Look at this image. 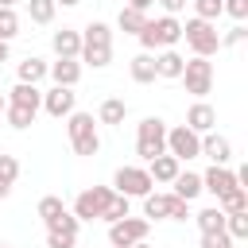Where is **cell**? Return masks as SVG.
Listing matches in <instances>:
<instances>
[{
	"mask_svg": "<svg viewBox=\"0 0 248 248\" xmlns=\"http://www.w3.org/2000/svg\"><path fill=\"white\" fill-rule=\"evenodd\" d=\"M16 4H19V0H0V8H16Z\"/></svg>",
	"mask_w": 248,
	"mask_h": 248,
	"instance_id": "obj_45",
	"label": "cell"
},
{
	"mask_svg": "<svg viewBox=\"0 0 248 248\" xmlns=\"http://www.w3.org/2000/svg\"><path fill=\"white\" fill-rule=\"evenodd\" d=\"M8 54H12V50H8V43L0 39V62H8Z\"/></svg>",
	"mask_w": 248,
	"mask_h": 248,
	"instance_id": "obj_42",
	"label": "cell"
},
{
	"mask_svg": "<svg viewBox=\"0 0 248 248\" xmlns=\"http://www.w3.org/2000/svg\"><path fill=\"white\" fill-rule=\"evenodd\" d=\"M147 19H151L147 12H136V8H120V16H116V27H120L124 35H140Z\"/></svg>",
	"mask_w": 248,
	"mask_h": 248,
	"instance_id": "obj_27",
	"label": "cell"
},
{
	"mask_svg": "<svg viewBox=\"0 0 248 248\" xmlns=\"http://www.w3.org/2000/svg\"><path fill=\"white\" fill-rule=\"evenodd\" d=\"M167 155H174L178 163H190V159H198V155H202V136H198V132H190L186 124H178V128H167Z\"/></svg>",
	"mask_w": 248,
	"mask_h": 248,
	"instance_id": "obj_10",
	"label": "cell"
},
{
	"mask_svg": "<svg viewBox=\"0 0 248 248\" xmlns=\"http://www.w3.org/2000/svg\"><path fill=\"white\" fill-rule=\"evenodd\" d=\"M8 194H12V186H4V182H0V202H4Z\"/></svg>",
	"mask_w": 248,
	"mask_h": 248,
	"instance_id": "obj_44",
	"label": "cell"
},
{
	"mask_svg": "<svg viewBox=\"0 0 248 248\" xmlns=\"http://www.w3.org/2000/svg\"><path fill=\"white\" fill-rule=\"evenodd\" d=\"M202 155H209L213 167H229V159H232V143H229L221 132H205V136H202Z\"/></svg>",
	"mask_w": 248,
	"mask_h": 248,
	"instance_id": "obj_17",
	"label": "cell"
},
{
	"mask_svg": "<svg viewBox=\"0 0 248 248\" xmlns=\"http://www.w3.org/2000/svg\"><path fill=\"white\" fill-rule=\"evenodd\" d=\"M151 4H155V0H128V4H124V8H136V12H147V8H151Z\"/></svg>",
	"mask_w": 248,
	"mask_h": 248,
	"instance_id": "obj_41",
	"label": "cell"
},
{
	"mask_svg": "<svg viewBox=\"0 0 248 248\" xmlns=\"http://www.w3.org/2000/svg\"><path fill=\"white\" fill-rule=\"evenodd\" d=\"M225 232L232 240H244L248 236V213H225Z\"/></svg>",
	"mask_w": 248,
	"mask_h": 248,
	"instance_id": "obj_33",
	"label": "cell"
},
{
	"mask_svg": "<svg viewBox=\"0 0 248 248\" xmlns=\"http://www.w3.org/2000/svg\"><path fill=\"white\" fill-rule=\"evenodd\" d=\"M182 66H186V58L178 54V50H155V78H182Z\"/></svg>",
	"mask_w": 248,
	"mask_h": 248,
	"instance_id": "obj_21",
	"label": "cell"
},
{
	"mask_svg": "<svg viewBox=\"0 0 248 248\" xmlns=\"http://www.w3.org/2000/svg\"><path fill=\"white\" fill-rule=\"evenodd\" d=\"M46 74L54 78V85L74 89V85L81 81V62H78V58H58V62H46Z\"/></svg>",
	"mask_w": 248,
	"mask_h": 248,
	"instance_id": "obj_15",
	"label": "cell"
},
{
	"mask_svg": "<svg viewBox=\"0 0 248 248\" xmlns=\"http://www.w3.org/2000/svg\"><path fill=\"white\" fill-rule=\"evenodd\" d=\"M112 190L116 194H124V198H147L151 190H155V182H151V174H147V167H116V174H112Z\"/></svg>",
	"mask_w": 248,
	"mask_h": 248,
	"instance_id": "obj_6",
	"label": "cell"
},
{
	"mask_svg": "<svg viewBox=\"0 0 248 248\" xmlns=\"http://www.w3.org/2000/svg\"><path fill=\"white\" fill-rule=\"evenodd\" d=\"M182 39L186 46L194 50V58H213L221 50V35H217V23H205V19H186L182 23Z\"/></svg>",
	"mask_w": 248,
	"mask_h": 248,
	"instance_id": "obj_4",
	"label": "cell"
},
{
	"mask_svg": "<svg viewBox=\"0 0 248 248\" xmlns=\"http://www.w3.org/2000/svg\"><path fill=\"white\" fill-rule=\"evenodd\" d=\"M16 178H19V159L16 155H0V182L16 186Z\"/></svg>",
	"mask_w": 248,
	"mask_h": 248,
	"instance_id": "obj_36",
	"label": "cell"
},
{
	"mask_svg": "<svg viewBox=\"0 0 248 248\" xmlns=\"http://www.w3.org/2000/svg\"><path fill=\"white\" fill-rule=\"evenodd\" d=\"M182 81H186V93H194L202 101L205 93H213V62L209 58H190L182 66Z\"/></svg>",
	"mask_w": 248,
	"mask_h": 248,
	"instance_id": "obj_11",
	"label": "cell"
},
{
	"mask_svg": "<svg viewBox=\"0 0 248 248\" xmlns=\"http://www.w3.org/2000/svg\"><path fill=\"white\" fill-rule=\"evenodd\" d=\"M74 108H78V93H74V89H62V85H54V89H46V93H43V112H46V116H54V120H66Z\"/></svg>",
	"mask_w": 248,
	"mask_h": 248,
	"instance_id": "obj_13",
	"label": "cell"
},
{
	"mask_svg": "<svg viewBox=\"0 0 248 248\" xmlns=\"http://www.w3.org/2000/svg\"><path fill=\"white\" fill-rule=\"evenodd\" d=\"M35 108H23V105H4V124L8 128H16V132H23V128H31L35 124Z\"/></svg>",
	"mask_w": 248,
	"mask_h": 248,
	"instance_id": "obj_26",
	"label": "cell"
},
{
	"mask_svg": "<svg viewBox=\"0 0 248 248\" xmlns=\"http://www.w3.org/2000/svg\"><path fill=\"white\" fill-rule=\"evenodd\" d=\"M186 128H190V132H198V136L213 132V128H217V112H213V105L194 101V105L186 108Z\"/></svg>",
	"mask_w": 248,
	"mask_h": 248,
	"instance_id": "obj_16",
	"label": "cell"
},
{
	"mask_svg": "<svg viewBox=\"0 0 248 248\" xmlns=\"http://www.w3.org/2000/svg\"><path fill=\"white\" fill-rule=\"evenodd\" d=\"M50 46H54L58 58H78V54H81V31H74V27L54 31V35H50Z\"/></svg>",
	"mask_w": 248,
	"mask_h": 248,
	"instance_id": "obj_19",
	"label": "cell"
},
{
	"mask_svg": "<svg viewBox=\"0 0 248 248\" xmlns=\"http://www.w3.org/2000/svg\"><path fill=\"white\" fill-rule=\"evenodd\" d=\"M66 136H70V147L74 155H97L101 151V136H97V120L93 112H70L66 116Z\"/></svg>",
	"mask_w": 248,
	"mask_h": 248,
	"instance_id": "obj_3",
	"label": "cell"
},
{
	"mask_svg": "<svg viewBox=\"0 0 248 248\" xmlns=\"http://www.w3.org/2000/svg\"><path fill=\"white\" fill-rule=\"evenodd\" d=\"M244 35H248V27H244V23H232V27L221 35V46H240V43H244Z\"/></svg>",
	"mask_w": 248,
	"mask_h": 248,
	"instance_id": "obj_39",
	"label": "cell"
},
{
	"mask_svg": "<svg viewBox=\"0 0 248 248\" xmlns=\"http://www.w3.org/2000/svg\"><path fill=\"white\" fill-rule=\"evenodd\" d=\"M128 202H132V198H124V194H116V190H112V202H108V209H105V217H101V221H108V225H112V221L132 217V205H128Z\"/></svg>",
	"mask_w": 248,
	"mask_h": 248,
	"instance_id": "obj_32",
	"label": "cell"
},
{
	"mask_svg": "<svg viewBox=\"0 0 248 248\" xmlns=\"http://www.w3.org/2000/svg\"><path fill=\"white\" fill-rule=\"evenodd\" d=\"M124 116H128V105L120 97H105L97 108V124H124Z\"/></svg>",
	"mask_w": 248,
	"mask_h": 248,
	"instance_id": "obj_24",
	"label": "cell"
},
{
	"mask_svg": "<svg viewBox=\"0 0 248 248\" xmlns=\"http://www.w3.org/2000/svg\"><path fill=\"white\" fill-rule=\"evenodd\" d=\"M190 4H194V16H198V19L217 23V16H221V0H190Z\"/></svg>",
	"mask_w": 248,
	"mask_h": 248,
	"instance_id": "obj_35",
	"label": "cell"
},
{
	"mask_svg": "<svg viewBox=\"0 0 248 248\" xmlns=\"http://www.w3.org/2000/svg\"><path fill=\"white\" fill-rule=\"evenodd\" d=\"M194 221H198V229H202V232H221V229H225V213H221L217 205H209V209L194 213Z\"/></svg>",
	"mask_w": 248,
	"mask_h": 248,
	"instance_id": "obj_30",
	"label": "cell"
},
{
	"mask_svg": "<svg viewBox=\"0 0 248 248\" xmlns=\"http://www.w3.org/2000/svg\"><path fill=\"white\" fill-rule=\"evenodd\" d=\"M217 209H221V213H248V190H240V186L229 190V194L217 202Z\"/></svg>",
	"mask_w": 248,
	"mask_h": 248,
	"instance_id": "obj_29",
	"label": "cell"
},
{
	"mask_svg": "<svg viewBox=\"0 0 248 248\" xmlns=\"http://www.w3.org/2000/svg\"><path fill=\"white\" fill-rule=\"evenodd\" d=\"M143 217L147 221H159V217H170V221H186L190 217V202L174 198V194H147L143 198Z\"/></svg>",
	"mask_w": 248,
	"mask_h": 248,
	"instance_id": "obj_8",
	"label": "cell"
},
{
	"mask_svg": "<svg viewBox=\"0 0 248 248\" xmlns=\"http://www.w3.org/2000/svg\"><path fill=\"white\" fill-rule=\"evenodd\" d=\"M128 74H132V81H136V85H151V81H155V54L140 50V54L128 62Z\"/></svg>",
	"mask_w": 248,
	"mask_h": 248,
	"instance_id": "obj_22",
	"label": "cell"
},
{
	"mask_svg": "<svg viewBox=\"0 0 248 248\" xmlns=\"http://www.w3.org/2000/svg\"><path fill=\"white\" fill-rule=\"evenodd\" d=\"M170 186H174V190H170L174 198H182V202H194V198L202 194V174H194V170H178V178H174Z\"/></svg>",
	"mask_w": 248,
	"mask_h": 248,
	"instance_id": "obj_23",
	"label": "cell"
},
{
	"mask_svg": "<svg viewBox=\"0 0 248 248\" xmlns=\"http://www.w3.org/2000/svg\"><path fill=\"white\" fill-rule=\"evenodd\" d=\"M108 202H112V186H89L74 198V217L78 221H101Z\"/></svg>",
	"mask_w": 248,
	"mask_h": 248,
	"instance_id": "obj_7",
	"label": "cell"
},
{
	"mask_svg": "<svg viewBox=\"0 0 248 248\" xmlns=\"http://www.w3.org/2000/svg\"><path fill=\"white\" fill-rule=\"evenodd\" d=\"M54 12H58L54 0H27V16H31V23H39V27L54 23Z\"/></svg>",
	"mask_w": 248,
	"mask_h": 248,
	"instance_id": "obj_28",
	"label": "cell"
},
{
	"mask_svg": "<svg viewBox=\"0 0 248 248\" xmlns=\"http://www.w3.org/2000/svg\"><path fill=\"white\" fill-rule=\"evenodd\" d=\"M221 16H232L236 23L248 19V0H221Z\"/></svg>",
	"mask_w": 248,
	"mask_h": 248,
	"instance_id": "obj_37",
	"label": "cell"
},
{
	"mask_svg": "<svg viewBox=\"0 0 248 248\" xmlns=\"http://www.w3.org/2000/svg\"><path fill=\"white\" fill-rule=\"evenodd\" d=\"M78 229H81V221L66 209L62 217H54L46 225V248H74L78 244Z\"/></svg>",
	"mask_w": 248,
	"mask_h": 248,
	"instance_id": "obj_12",
	"label": "cell"
},
{
	"mask_svg": "<svg viewBox=\"0 0 248 248\" xmlns=\"http://www.w3.org/2000/svg\"><path fill=\"white\" fill-rule=\"evenodd\" d=\"M0 248H12V244H0Z\"/></svg>",
	"mask_w": 248,
	"mask_h": 248,
	"instance_id": "obj_48",
	"label": "cell"
},
{
	"mask_svg": "<svg viewBox=\"0 0 248 248\" xmlns=\"http://www.w3.org/2000/svg\"><path fill=\"white\" fill-rule=\"evenodd\" d=\"M136 39L143 43L147 54H155V50H174V43L182 39V23H178V16H159V19H147Z\"/></svg>",
	"mask_w": 248,
	"mask_h": 248,
	"instance_id": "obj_2",
	"label": "cell"
},
{
	"mask_svg": "<svg viewBox=\"0 0 248 248\" xmlns=\"http://www.w3.org/2000/svg\"><path fill=\"white\" fill-rule=\"evenodd\" d=\"M78 62H85V66H93V70H105V66L112 62V27H108V23L93 19V23L81 31V54H78Z\"/></svg>",
	"mask_w": 248,
	"mask_h": 248,
	"instance_id": "obj_1",
	"label": "cell"
},
{
	"mask_svg": "<svg viewBox=\"0 0 248 248\" xmlns=\"http://www.w3.org/2000/svg\"><path fill=\"white\" fill-rule=\"evenodd\" d=\"M229 190H236V170H229V167H209V170L202 174V194H213V198L221 202Z\"/></svg>",
	"mask_w": 248,
	"mask_h": 248,
	"instance_id": "obj_14",
	"label": "cell"
},
{
	"mask_svg": "<svg viewBox=\"0 0 248 248\" xmlns=\"http://www.w3.org/2000/svg\"><path fill=\"white\" fill-rule=\"evenodd\" d=\"M132 248H151V244H147V240H140V244H132Z\"/></svg>",
	"mask_w": 248,
	"mask_h": 248,
	"instance_id": "obj_46",
	"label": "cell"
},
{
	"mask_svg": "<svg viewBox=\"0 0 248 248\" xmlns=\"http://www.w3.org/2000/svg\"><path fill=\"white\" fill-rule=\"evenodd\" d=\"M163 151H167V120L143 116V120L136 124V155H140L143 163H151V159L163 155Z\"/></svg>",
	"mask_w": 248,
	"mask_h": 248,
	"instance_id": "obj_5",
	"label": "cell"
},
{
	"mask_svg": "<svg viewBox=\"0 0 248 248\" xmlns=\"http://www.w3.org/2000/svg\"><path fill=\"white\" fill-rule=\"evenodd\" d=\"M159 4H163V16H178V12H182L190 0H159Z\"/></svg>",
	"mask_w": 248,
	"mask_h": 248,
	"instance_id": "obj_40",
	"label": "cell"
},
{
	"mask_svg": "<svg viewBox=\"0 0 248 248\" xmlns=\"http://www.w3.org/2000/svg\"><path fill=\"white\" fill-rule=\"evenodd\" d=\"M16 74H19V81H27V85H39V81L46 78V62H43V58H35V54H27V58L16 66Z\"/></svg>",
	"mask_w": 248,
	"mask_h": 248,
	"instance_id": "obj_25",
	"label": "cell"
},
{
	"mask_svg": "<svg viewBox=\"0 0 248 248\" xmlns=\"http://www.w3.org/2000/svg\"><path fill=\"white\" fill-rule=\"evenodd\" d=\"M151 232V221L147 217H124V221H112L108 225V244L112 248H132L140 240H147Z\"/></svg>",
	"mask_w": 248,
	"mask_h": 248,
	"instance_id": "obj_9",
	"label": "cell"
},
{
	"mask_svg": "<svg viewBox=\"0 0 248 248\" xmlns=\"http://www.w3.org/2000/svg\"><path fill=\"white\" fill-rule=\"evenodd\" d=\"M202 248H232V236L221 229V232H202Z\"/></svg>",
	"mask_w": 248,
	"mask_h": 248,
	"instance_id": "obj_38",
	"label": "cell"
},
{
	"mask_svg": "<svg viewBox=\"0 0 248 248\" xmlns=\"http://www.w3.org/2000/svg\"><path fill=\"white\" fill-rule=\"evenodd\" d=\"M178 170H182V163L174 159V155H155L151 163H147V174H151V182H163V186H170L174 178H178Z\"/></svg>",
	"mask_w": 248,
	"mask_h": 248,
	"instance_id": "obj_18",
	"label": "cell"
},
{
	"mask_svg": "<svg viewBox=\"0 0 248 248\" xmlns=\"http://www.w3.org/2000/svg\"><path fill=\"white\" fill-rule=\"evenodd\" d=\"M66 213V202L58 198V194H46V198H39V217H43V225H50L54 217H62Z\"/></svg>",
	"mask_w": 248,
	"mask_h": 248,
	"instance_id": "obj_31",
	"label": "cell"
},
{
	"mask_svg": "<svg viewBox=\"0 0 248 248\" xmlns=\"http://www.w3.org/2000/svg\"><path fill=\"white\" fill-rule=\"evenodd\" d=\"M4 105H8V101H4V97H0V120H4Z\"/></svg>",
	"mask_w": 248,
	"mask_h": 248,
	"instance_id": "obj_47",
	"label": "cell"
},
{
	"mask_svg": "<svg viewBox=\"0 0 248 248\" xmlns=\"http://www.w3.org/2000/svg\"><path fill=\"white\" fill-rule=\"evenodd\" d=\"M19 35V16H16V8H0V39L8 43V39H16Z\"/></svg>",
	"mask_w": 248,
	"mask_h": 248,
	"instance_id": "obj_34",
	"label": "cell"
},
{
	"mask_svg": "<svg viewBox=\"0 0 248 248\" xmlns=\"http://www.w3.org/2000/svg\"><path fill=\"white\" fill-rule=\"evenodd\" d=\"M4 101H8V105H23V108H35V112H39V108H43V89H39V85H27V81H16V85H12V93H8Z\"/></svg>",
	"mask_w": 248,
	"mask_h": 248,
	"instance_id": "obj_20",
	"label": "cell"
},
{
	"mask_svg": "<svg viewBox=\"0 0 248 248\" xmlns=\"http://www.w3.org/2000/svg\"><path fill=\"white\" fill-rule=\"evenodd\" d=\"M54 4H62V8H78L81 0H54Z\"/></svg>",
	"mask_w": 248,
	"mask_h": 248,
	"instance_id": "obj_43",
	"label": "cell"
}]
</instances>
